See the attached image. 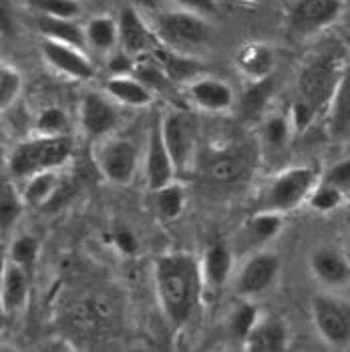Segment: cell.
Listing matches in <instances>:
<instances>
[{
	"label": "cell",
	"mask_w": 350,
	"mask_h": 352,
	"mask_svg": "<svg viewBox=\"0 0 350 352\" xmlns=\"http://www.w3.org/2000/svg\"><path fill=\"white\" fill-rule=\"evenodd\" d=\"M320 182L336 188L344 197L350 195V157L342 162L334 163L332 167H328L320 177Z\"/></svg>",
	"instance_id": "cell-39"
},
{
	"label": "cell",
	"mask_w": 350,
	"mask_h": 352,
	"mask_svg": "<svg viewBox=\"0 0 350 352\" xmlns=\"http://www.w3.org/2000/svg\"><path fill=\"white\" fill-rule=\"evenodd\" d=\"M160 123H162L163 141L173 160L177 175L186 173L193 157V149H195L193 119L189 117V113H184V111H169L160 119Z\"/></svg>",
	"instance_id": "cell-9"
},
{
	"label": "cell",
	"mask_w": 350,
	"mask_h": 352,
	"mask_svg": "<svg viewBox=\"0 0 350 352\" xmlns=\"http://www.w3.org/2000/svg\"><path fill=\"white\" fill-rule=\"evenodd\" d=\"M175 6L179 8H186L191 10L195 14H201V16H214L217 12V2L216 0H171Z\"/></svg>",
	"instance_id": "cell-41"
},
{
	"label": "cell",
	"mask_w": 350,
	"mask_h": 352,
	"mask_svg": "<svg viewBox=\"0 0 350 352\" xmlns=\"http://www.w3.org/2000/svg\"><path fill=\"white\" fill-rule=\"evenodd\" d=\"M270 95H272V79L252 82L250 89L242 95V101H240V111H242L243 117L254 119L256 115H260L268 103Z\"/></svg>",
	"instance_id": "cell-32"
},
{
	"label": "cell",
	"mask_w": 350,
	"mask_h": 352,
	"mask_svg": "<svg viewBox=\"0 0 350 352\" xmlns=\"http://www.w3.org/2000/svg\"><path fill=\"white\" fill-rule=\"evenodd\" d=\"M41 53H43V58L49 63V67H53L56 73H63L77 81H89L95 77V67L91 58L79 47L53 41V38H43Z\"/></svg>",
	"instance_id": "cell-11"
},
{
	"label": "cell",
	"mask_w": 350,
	"mask_h": 352,
	"mask_svg": "<svg viewBox=\"0 0 350 352\" xmlns=\"http://www.w3.org/2000/svg\"><path fill=\"white\" fill-rule=\"evenodd\" d=\"M344 63L334 53H320L312 56L298 75V93L318 113L328 109L334 89L342 77Z\"/></svg>",
	"instance_id": "cell-4"
},
{
	"label": "cell",
	"mask_w": 350,
	"mask_h": 352,
	"mask_svg": "<svg viewBox=\"0 0 350 352\" xmlns=\"http://www.w3.org/2000/svg\"><path fill=\"white\" fill-rule=\"evenodd\" d=\"M36 28L43 34V38L61 41V43H67V45H73V47L87 51L85 27L77 23V19H54V16L39 14Z\"/></svg>",
	"instance_id": "cell-27"
},
{
	"label": "cell",
	"mask_w": 350,
	"mask_h": 352,
	"mask_svg": "<svg viewBox=\"0 0 350 352\" xmlns=\"http://www.w3.org/2000/svg\"><path fill=\"white\" fill-rule=\"evenodd\" d=\"M117 23H119V47H121V51H125L135 58L153 53L155 47L160 45L153 28L149 27L141 19V14L131 6H127L119 12Z\"/></svg>",
	"instance_id": "cell-12"
},
{
	"label": "cell",
	"mask_w": 350,
	"mask_h": 352,
	"mask_svg": "<svg viewBox=\"0 0 350 352\" xmlns=\"http://www.w3.org/2000/svg\"><path fill=\"white\" fill-rule=\"evenodd\" d=\"M113 242L123 254H133L135 250H137V240H135V236L129 230H119L113 236Z\"/></svg>",
	"instance_id": "cell-42"
},
{
	"label": "cell",
	"mask_w": 350,
	"mask_h": 352,
	"mask_svg": "<svg viewBox=\"0 0 350 352\" xmlns=\"http://www.w3.org/2000/svg\"><path fill=\"white\" fill-rule=\"evenodd\" d=\"M39 254H41V242L34 236H28V234L19 236L10 245V260L21 264L23 268L32 266L36 262Z\"/></svg>",
	"instance_id": "cell-37"
},
{
	"label": "cell",
	"mask_w": 350,
	"mask_h": 352,
	"mask_svg": "<svg viewBox=\"0 0 350 352\" xmlns=\"http://www.w3.org/2000/svg\"><path fill=\"white\" fill-rule=\"evenodd\" d=\"M153 208L163 219H177L186 208V191L175 182L163 186L153 191Z\"/></svg>",
	"instance_id": "cell-30"
},
{
	"label": "cell",
	"mask_w": 350,
	"mask_h": 352,
	"mask_svg": "<svg viewBox=\"0 0 350 352\" xmlns=\"http://www.w3.org/2000/svg\"><path fill=\"white\" fill-rule=\"evenodd\" d=\"M95 165L101 175L117 186H129L137 173L139 151L129 139L101 137L95 139Z\"/></svg>",
	"instance_id": "cell-6"
},
{
	"label": "cell",
	"mask_w": 350,
	"mask_h": 352,
	"mask_svg": "<svg viewBox=\"0 0 350 352\" xmlns=\"http://www.w3.org/2000/svg\"><path fill=\"white\" fill-rule=\"evenodd\" d=\"M87 49L101 54H111L119 47V23L109 14L93 16L85 25Z\"/></svg>",
	"instance_id": "cell-26"
},
{
	"label": "cell",
	"mask_w": 350,
	"mask_h": 352,
	"mask_svg": "<svg viewBox=\"0 0 350 352\" xmlns=\"http://www.w3.org/2000/svg\"><path fill=\"white\" fill-rule=\"evenodd\" d=\"M290 332L288 326L278 316H260V320L245 336L243 346L250 352H282L288 349Z\"/></svg>",
	"instance_id": "cell-17"
},
{
	"label": "cell",
	"mask_w": 350,
	"mask_h": 352,
	"mask_svg": "<svg viewBox=\"0 0 350 352\" xmlns=\"http://www.w3.org/2000/svg\"><path fill=\"white\" fill-rule=\"evenodd\" d=\"M79 121L83 131L91 139L111 135L117 127V111L107 97L97 91H87L79 105Z\"/></svg>",
	"instance_id": "cell-13"
},
{
	"label": "cell",
	"mask_w": 350,
	"mask_h": 352,
	"mask_svg": "<svg viewBox=\"0 0 350 352\" xmlns=\"http://www.w3.org/2000/svg\"><path fill=\"white\" fill-rule=\"evenodd\" d=\"M27 2L36 14H45V16L77 19L81 14L79 0H27Z\"/></svg>",
	"instance_id": "cell-34"
},
{
	"label": "cell",
	"mask_w": 350,
	"mask_h": 352,
	"mask_svg": "<svg viewBox=\"0 0 350 352\" xmlns=\"http://www.w3.org/2000/svg\"><path fill=\"white\" fill-rule=\"evenodd\" d=\"M67 129H69V117L61 107L51 105L36 115L34 121L36 135H67Z\"/></svg>",
	"instance_id": "cell-33"
},
{
	"label": "cell",
	"mask_w": 350,
	"mask_h": 352,
	"mask_svg": "<svg viewBox=\"0 0 350 352\" xmlns=\"http://www.w3.org/2000/svg\"><path fill=\"white\" fill-rule=\"evenodd\" d=\"M236 65L250 82L264 81L274 71V53L262 43H248L236 56Z\"/></svg>",
	"instance_id": "cell-23"
},
{
	"label": "cell",
	"mask_w": 350,
	"mask_h": 352,
	"mask_svg": "<svg viewBox=\"0 0 350 352\" xmlns=\"http://www.w3.org/2000/svg\"><path fill=\"white\" fill-rule=\"evenodd\" d=\"M177 171L173 160L167 151V145L163 141L162 135V123L157 121L147 137V151H145V177H147V186L149 190L155 191L171 184L175 179Z\"/></svg>",
	"instance_id": "cell-14"
},
{
	"label": "cell",
	"mask_w": 350,
	"mask_h": 352,
	"mask_svg": "<svg viewBox=\"0 0 350 352\" xmlns=\"http://www.w3.org/2000/svg\"><path fill=\"white\" fill-rule=\"evenodd\" d=\"M278 274H280V256L268 250H260L245 260L236 278V292L242 298H258L276 284Z\"/></svg>",
	"instance_id": "cell-10"
},
{
	"label": "cell",
	"mask_w": 350,
	"mask_h": 352,
	"mask_svg": "<svg viewBox=\"0 0 350 352\" xmlns=\"http://www.w3.org/2000/svg\"><path fill=\"white\" fill-rule=\"evenodd\" d=\"M109 99L127 107H147L153 103V93L133 75H111L105 82Z\"/></svg>",
	"instance_id": "cell-22"
},
{
	"label": "cell",
	"mask_w": 350,
	"mask_h": 352,
	"mask_svg": "<svg viewBox=\"0 0 350 352\" xmlns=\"http://www.w3.org/2000/svg\"><path fill=\"white\" fill-rule=\"evenodd\" d=\"M328 131L334 139L350 137V63H347L328 105Z\"/></svg>",
	"instance_id": "cell-18"
},
{
	"label": "cell",
	"mask_w": 350,
	"mask_h": 352,
	"mask_svg": "<svg viewBox=\"0 0 350 352\" xmlns=\"http://www.w3.org/2000/svg\"><path fill=\"white\" fill-rule=\"evenodd\" d=\"M318 184V175L312 167L300 165L290 167L274 177L270 188L264 193L262 210L276 214H290L302 204H308V197Z\"/></svg>",
	"instance_id": "cell-5"
},
{
	"label": "cell",
	"mask_w": 350,
	"mask_h": 352,
	"mask_svg": "<svg viewBox=\"0 0 350 352\" xmlns=\"http://www.w3.org/2000/svg\"><path fill=\"white\" fill-rule=\"evenodd\" d=\"M153 32L160 45L186 54L208 45L210 34H212L206 16L179 8V6L165 8L162 12H157L153 21Z\"/></svg>",
	"instance_id": "cell-3"
},
{
	"label": "cell",
	"mask_w": 350,
	"mask_h": 352,
	"mask_svg": "<svg viewBox=\"0 0 350 352\" xmlns=\"http://www.w3.org/2000/svg\"><path fill=\"white\" fill-rule=\"evenodd\" d=\"M28 300L27 268L8 260L2 270V308L4 312H17L25 308Z\"/></svg>",
	"instance_id": "cell-24"
},
{
	"label": "cell",
	"mask_w": 350,
	"mask_h": 352,
	"mask_svg": "<svg viewBox=\"0 0 350 352\" xmlns=\"http://www.w3.org/2000/svg\"><path fill=\"white\" fill-rule=\"evenodd\" d=\"M248 160L238 151H212L206 160V175L219 186L238 184L248 173Z\"/></svg>",
	"instance_id": "cell-19"
},
{
	"label": "cell",
	"mask_w": 350,
	"mask_h": 352,
	"mask_svg": "<svg viewBox=\"0 0 350 352\" xmlns=\"http://www.w3.org/2000/svg\"><path fill=\"white\" fill-rule=\"evenodd\" d=\"M188 95L191 103L206 113H226L234 107V89L221 79L201 75L188 82Z\"/></svg>",
	"instance_id": "cell-15"
},
{
	"label": "cell",
	"mask_w": 350,
	"mask_h": 352,
	"mask_svg": "<svg viewBox=\"0 0 350 352\" xmlns=\"http://www.w3.org/2000/svg\"><path fill=\"white\" fill-rule=\"evenodd\" d=\"M290 119L284 115H272L264 123V139L270 147H282L290 135Z\"/></svg>",
	"instance_id": "cell-38"
},
{
	"label": "cell",
	"mask_w": 350,
	"mask_h": 352,
	"mask_svg": "<svg viewBox=\"0 0 350 352\" xmlns=\"http://www.w3.org/2000/svg\"><path fill=\"white\" fill-rule=\"evenodd\" d=\"M73 157V139L69 135H36L14 147L8 157L10 175L28 179L30 175L53 171Z\"/></svg>",
	"instance_id": "cell-2"
},
{
	"label": "cell",
	"mask_w": 350,
	"mask_h": 352,
	"mask_svg": "<svg viewBox=\"0 0 350 352\" xmlns=\"http://www.w3.org/2000/svg\"><path fill=\"white\" fill-rule=\"evenodd\" d=\"M153 278L155 292L167 320L175 326L186 324L197 308L204 288L201 268L197 260L182 252L162 256L155 262Z\"/></svg>",
	"instance_id": "cell-1"
},
{
	"label": "cell",
	"mask_w": 350,
	"mask_h": 352,
	"mask_svg": "<svg viewBox=\"0 0 350 352\" xmlns=\"http://www.w3.org/2000/svg\"><path fill=\"white\" fill-rule=\"evenodd\" d=\"M201 268V278H204V286L217 290L221 288L230 276H232V268H234V254L226 244H212L206 254L204 260L199 264Z\"/></svg>",
	"instance_id": "cell-21"
},
{
	"label": "cell",
	"mask_w": 350,
	"mask_h": 352,
	"mask_svg": "<svg viewBox=\"0 0 350 352\" xmlns=\"http://www.w3.org/2000/svg\"><path fill=\"white\" fill-rule=\"evenodd\" d=\"M21 91H23L21 73L14 67L2 63L0 67V107L2 111H6L17 103V99L21 97Z\"/></svg>",
	"instance_id": "cell-36"
},
{
	"label": "cell",
	"mask_w": 350,
	"mask_h": 352,
	"mask_svg": "<svg viewBox=\"0 0 350 352\" xmlns=\"http://www.w3.org/2000/svg\"><path fill=\"white\" fill-rule=\"evenodd\" d=\"M310 272L328 288H342L350 284L349 258L334 245H320L310 254Z\"/></svg>",
	"instance_id": "cell-16"
},
{
	"label": "cell",
	"mask_w": 350,
	"mask_h": 352,
	"mask_svg": "<svg viewBox=\"0 0 350 352\" xmlns=\"http://www.w3.org/2000/svg\"><path fill=\"white\" fill-rule=\"evenodd\" d=\"M153 56L160 60L165 73L169 75V79L179 85V82H191L193 79L201 77V65L191 56V54L186 53H177V51H171L163 45H157L155 51H153Z\"/></svg>",
	"instance_id": "cell-25"
},
{
	"label": "cell",
	"mask_w": 350,
	"mask_h": 352,
	"mask_svg": "<svg viewBox=\"0 0 350 352\" xmlns=\"http://www.w3.org/2000/svg\"><path fill=\"white\" fill-rule=\"evenodd\" d=\"M282 223H284L282 214L260 210V212H256L254 216H250L243 221L242 230L238 234V240L248 248H258V245L268 244L280 234Z\"/></svg>",
	"instance_id": "cell-20"
},
{
	"label": "cell",
	"mask_w": 350,
	"mask_h": 352,
	"mask_svg": "<svg viewBox=\"0 0 350 352\" xmlns=\"http://www.w3.org/2000/svg\"><path fill=\"white\" fill-rule=\"evenodd\" d=\"M27 199L21 191L17 190V186L12 182H4L2 190H0V226H2V234H6L10 228L17 226V221L21 219L25 212Z\"/></svg>",
	"instance_id": "cell-29"
},
{
	"label": "cell",
	"mask_w": 350,
	"mask_h": 352,
	"mask_svg": "<svg viewBox=\"0 0 350 352\" xmlns=\"http://www.w3.org/2000/svg\"><path fill=\"white\" fill-rule=\"evenodd\" d=\"M61 186H63V182L58 177V169L30 175L27 186H25V191H23L27 206H32V208L49 206L56 195V191L61 190Z\"/></svg>",
	"instance_id": "cell-28"
},
{
	"label": "cell",
	"mask_w": 350,
	"mask_h": 352,
	"mask_svg": "<svg viewBox=\"0 0 350 352\" xmlns=\"http://www.w3.org/2000/svg\"><path fill=\"white\" fill-rule=\"evenodd\" d=\"M344 12V0H294L288 10V32L308 38L334 25Z\"/></svg>",
	"instance_id": "cell-8"
},
{
	"label": "cell",
	"mask_w": 350,
	"mask_h": 352,
	"mask_svg": "<svg viewBox=\"0 0 350 352\" xmlns=\"http://www.w3.org/2000/svg\"><path fill=\"white\" fill-rule=\"evenodd\" d=\"M260 320L258 308L254 302H250L248 298H243L240 304H236L228 316V330L234 338L238 340H245V336L252 332V328L256 326V322Z\"/></svg>",
	"instance_id": "cell-31"
},
{
	"label": "cell",
	"mask_w": 350,
	"mask_h": 352,
	"mask_svg": "<svg viewBox=\"0 0 350 352\" xmlns=\"http://www.w3.org/2000/svg\"><path fill=\"white\" fill-rule=\"evenodd\" d=\"M344 199L347 197L336 190V188H332V186H328V184H324V182L318 179V184L314 186V190H312L310 197H308V206L314 212L330 214V212L338 210L344 204Z\"/></svg>",
	"instance_id": "cell-35"
},
{
	"label": "cell",
	"mask_w": 350,
	"mask_h": 352,
	"mask_svg": "<svg viewBox=\"0 0 350 352\" xmlns=\"http://www.w3.org/2000/svg\"><path fill=\"white\" fill-rule=\"evenodd\" d=\"M312 322L330 349L342 351L350 346V302L338 296L312 298Z\"/></svg>",
	"instance_id": "cell-7"
},
{
	"label": "cell",
	"mask_w": 350,
	"mask_h": 352,
	"mask_svg": "<svg viewBox=\"0 0 350 352\" xmlns=\"http://www.w3.org/2000/svg\"><path fill=\"white\" fill-rule=\"evenodd\" d=\"M318 115V111L312 107L308 101H304L302 97H298L296 101L292 103V107H290V123H292V127L296 129V131H306L310 125H312V121H314V117Z\"/></svg>",
	"instance_id": "cell-40"
}]
</instances>
